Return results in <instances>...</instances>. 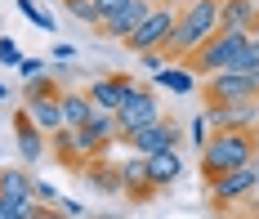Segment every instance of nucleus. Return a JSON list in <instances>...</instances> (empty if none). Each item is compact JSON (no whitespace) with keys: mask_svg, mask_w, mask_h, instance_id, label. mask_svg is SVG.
Returning a JSON list of instances; mask_svg holds the SVG:
<instances>
[{"mask_svg":"<svg viewBox=\"0 0 259 219\" xmlns=\"http://www.w3.org/2000/svg\"><path fill=\"white\" fill-rule=\"evenodd\" d=\"M219 5H224V0H183L179 5V23L170 31L165 50H156V54L165 58V63H183L201 40H210V36L219 31Z\"/></svg>","mask_w":259,"mask_h":219,"instance_id":"f257e3e1","label":"nucleus"},{"mask_svg":"<svg viewBox=\"0 0 259 219\" xmlns=\"http://www.w3.org/2000/svg\"><path fill=\"white\" fill-rule=\"evenodd\" d=\"M255 161H259V125L214 130V139H206V148H201V179H214L224 170L255 165Z\"/></svg>","mask_w":259,"mask_h":219,"instance_id":"f03ea898","label":"nucleus"},{"mask_svg":"<svg viewBox=\"0 0 259 219\" xmlns=\"http://www.w3.org/2000/svg\"><path fill=\"white\" fill-rule=\"evenodd\" d=\"M255 197H259V165H237V170H224V174L206 179V201L224 219L241 206H250Z\"/></svg>","mask_w":259,"mask_h":219,"instance_id":"7ed1b4c3","label":"nucleus"},{"mask_svg":"<svg viewBox=\"0 0 259 219\" xmlns=\"http://www.w3.org/2000/svg\"><path fill=\"white\" fill-rule=\"evenodd\" d=\"M246 40H250L246 31H224V27H219L210 40H201L192 54L183 58V67H188L192 76H214V72H228V67H233V58L241 54V45H246Z\"/></svg>","mask_w":259,"mask_h":219,"instance_id":"20e7f679","label":"nucleus"},{"mask_svg":"<svg viewBox=\"0 0 259 219\" xmlns=\"http://www.w3.org/2000/svg\"><path fill=\"white\" fill-rule=\"evenodd\" d=\"M179 5L183 0H156L152 14L134 27V36L130 40H121L130 54H152V50H165V40H170V31H175V23H179Z\"/></svg>","mask_w":259,"mask_h":219,"instance_id":"39448f33","label":"nucleus"},{"mask_svg":"<svg viewBox=\"0 0 259 219\" xmlns=\"http://www.w3.org/2000/svg\"><path fill=\"white\" fill-rule=\"evenodd\" d=\"M23 108L45 135H58V130H63V90H58L54 76H31V81H27Z\"/></svg>","mask_w":259,"mask_h":219,"instance_id":"423d86ee","label":"nucleus"},{"mask_svg":"<svg viewBox=\"0 0 259 219\" xmlns=\"http://www.w3.org/2000/svg\"><path fill=\"white\" fill-rule=\"evenodd\" d=\"M179 121L175 116H161V121H152V125H143V130H130V135H121L116 143H125V148H134V157H152V152H161V148H179Z\"/></svg>","mask_w":259,"mask_h":219,"instance_id":"0eeeda50","label":"nucleus"},{"mask_svg":"<svg viewBox=\"0 0 259 219\" xmlns=\"http://www.w3.org/2000/svg\"><path fill=\"white\" fill-rule=\"evenodd\" d=\"M152 121H161V103H156V94L143 81H134V94L125 99V108L116 112V139L130 135V130H143Z\"/></svg>","mask_w":259,"mask_h":219,"instance_id":"6e6552de","label":"nucleus"},{"mask_svg":"<svg viewBox=\"0 0 259 219\" xmlns=\"http://www.w3.org/2000/svg\"><path fill=\"white\" fill-rule=\"evenodd\" d=\"M201 99L210 103H241V99H255V85H250V76L246 72H214V76H206L201 81Z\"/></svg>","mask_w":259,"mask_h":219,"instance_id":"1a4fd4ad","label":"nucleus"},{"mask_svg":"<svg viewBox=\"0 0 259 219\" xmlns=\"http://www.w3.org/2000/svg\"><path fill=\"white\" fill-rule=\"evenodd\" d=\"M130 94H134V76H125V72H107V76H99V81L85 90V99L99 112H112V116L125 108Z\"/></svg>","mask_w":259,"mask_h":219,"instance_id":"9d476101","label":"nucleus"},{"mask_svg":"<svg viewBox=\"0 0 259 219\" xmlns=\"http://www.w3.org/2000/svg\"><path fill=\"white\" fill-rule=\"evenodd\" d=\"M206 125L214 130H246V125H259V99H241V103H210Z\"/></svg>","mask_w":259,"mask_h":219,"instance_id":"9b49d317","label":"nucleus"},{"mask_svg":"<svg viewBox=\"0 0 259 219\" xmlns=\"http://www.w3.org/2000/svg\"><path fill=\"white\" fill-rule=\"evenodd\" d=\"M143 170H148V184H152L156 192L175 188L183 179V157L179 148H161V152H152V157H143Z\"/></svg>","mask_w":259,"mask_h":219,"instance_id":"f8f14e48","label":"nucleus"},{"mask_svg":"<svg viewBox=\"0 0 259 219\" xmlns=\"http://www.w3.org/2000/svg\"><path fill=\"white\" fill-rule=\"evenodd\" d=\"M152 5H156V0H130L125 9L116 14V18H107V23H99L94 31H103L107 40H130V36H134V27H139V23H143V18L152 14Z\"/></svg>","mask_w":259,"mask_h":219,"instance_id":"ddd939ff","label":"nucleus"},{"mask_svg":"<svg viewBox=\"0 0 259 219\" xmlns=\"http://www.w3.org/2000/svg\"><path fill=\"white\" fill-rule=\"evenodd\" d=\"M14 139H18V152H23V161H40L45 157V148H50V135L27 116V108L14 112Z\"/></svg>","mask_w":259,"mask_h":219,"instance_id":"4468645a","label":"nucleus"},{"mask_svg":"<svg viewBox=\"0 0 259 219\" xmlns=\"http://www.w3.org/2000/svg\"><path fill=\"white\" fill-rule=\"evenodd\" d=\"M219 27L259 36V5L255 0H224V5H219Z\"/></svg>","mask_w":259,"mask_h":219,"instance_id":"2eb2a0df","label":"nucleus"},{"mask_svg":"<svg viewBox=\"0 0 259 219\" xmlns=\"http://www.w3.org/2000/svg\"><path fill=\"white\" fill-rule=\"evenodd\" d=\"M121 192L130 201H152L156 188L148 184V170H143V157H125L121 161Z\"/></svg>","mask_w":259,"mask_h":219,"instance_id":"dca6fc26","label":"nucleus"},{"mask_svg":"<svg viewBox=\"0 0 259 219\" xmlns=\"http://www.w3.org/2000/svg\"><path fill=\"white\" fill-rule=\"evenodd\" d=\"M80 130H85V139L94 143V152L103 157L107 148L116 143V116H112V112H99V108H94V112H90V121H85Z\"/></svg>","mask_w":259,"mask_h":219,"instance_id":"f3484780","label":"nucleus"},{"mask_svg":"<svg viewBox=\"0 0 259 219\" xmlns=\"http://www.w3.org/2000/svg\"><path fill=\"white\" fill-rule=\"evenodd\" d=\"M80 174L90 179V188H99V192H121V165H112L107 157L85 161V170H80Z\"/></svg>","mask_w":259,"mask_h":219,"instance_id":"a211bd4d","label":"nucleus"},{"mask_svg":"<svg viewBox=\"0 0 259 219\" xmlns=\"http://www.w3.org/2000/svg\"><path fill=\"white\" fill-rule=\"evenodd\" d=\"M90 112H94V103L85 99V90H63V125L67 130H80L90 121Z\"/></svg>","mask_w":259,"mask_h":219,"instance_id":"6ab92c4d","label":"nucleus"},{"mask_svg":"<svg viewBox=\"0 0 259 219\" xmlns=\"http://www.w3.org/2000/svg\"><path fill=\"white\" fill-rule=\"evenodd\" d=\"M31 188H36V179L27 170H0V197L23 201V197H31Z\"/></svg>","mask_w":259,"mask_h":219,"instance_id":"aec40b11","label":"nucleus"},{"mask_svg":"<svg viewBox=\"0 0 259 219\" xmlns=\"http://www.w3.org/2000/svg\"><path fill=\"white\" fill-rule=\"evenodd\" d=\"M161 85H165V90H175V94H188V90H197L192 72H188L183 63H165V67H161Z\"/></svg>","mask_w":259,"mask_h":219,"instance_id":"412c9836","label":"nucleus"},{"mask_svg":"<svg viewBox=\"0 0 259 219\" xmlns=\"http://www.w3.org/2000/svg\"><path fill=\"white\" fill-rule=\"evenodd\" d=\"M67 5V14L80 18V23H90V27H99V14H94V0H63Z\"/></svg>","mask_w":259,"mask_h":219,"instance_id":"4be33fe9","label":"nucleus"},{"mask_svg":"<svg viewBox=\"0 0 259 219\" xmlns=\"http://www.w3.org/2000/svg\"><path fill=\"white\" fill-rule=\"evenodd\" d=\"M18 9H23V18H31V23H36V27H45V31H54V18H50V14H45V9H36V5H31V0H18Z\"/></svg>","mask_w":259,"mask_h":219,"instance_id":"5701e85b","label":"nucleus"},{"mask_svg":"<svg viewBox=\"0 0 259 219\" xmlns=\"http://www.w3.org/2000/svg\"><path fill=\"white\" fill-rule=\"evenodd\" d=\"M125 5L130 0H94V14H99V23H107V18H116Z\"/></svg>","mask_w":259,"mask_h":219,"instance_id":"b1692460","label":"nucleus"},{"mask_svg":"<svg viewBox=\"0 0 259 219\" xmlns=\"http://www.w3.org/2000/svg\"><path fill=\"white\" fill-rule=\"evenodd\" d=\"M0 63H5V67H18V63H23V54H18L14 40H0Z\"/></svg>","mask_w":259,"mask_h":219,"instance_id":"393cba45","label":"nucleus"},{"mask_svg":"<svg viewBox=\"0 0 259 219\" xmlns=\"http://www.w3.org/2000/svg\"><path fill=\"white\" fill-rule=\"evenodd\" d=\"M18 67H23V76H27V81H31V76H40V72H45V63H40V58H23V63H18Z\"/></svg>","mask_w":259,"mask_h":219,"instance_id":"a878e982","label":"nucleus"},{"mask_svg":"<svg viewBox=\"0 0 259 219\" xmlns=\"http://www.w3.org/2000/svg\"><path fill=\"white\" fill-rule=\"evenodd\" d=\"M192 139H197V148H206V116H197V121H192Z\"/></svg>","mask_w":259,"mask_h":219,"instance_id":"bb28decb","label":"nucleus"},{"mask_svg":"<svg viewBox=\"0 0 259 219\" xmlns=\"http://www.w3.org/2000/svg\"><path fill=\"white\" fill-rule=\"evenodd\" d=\"M139 58H143V67H148V72H161V67H165V58L156 54V50H152V54H139Z\"/></svg>","mask_w":259,"mask_h":219,"instance_id":"cd10ccee","label":"nucleus"},{"mask_svg":"<svg viewBox=\"0 0 259 219\" xmlns=\"http://www.w3.org/2000/svg\"><path fill=\"white\" fill-rule=\"evenodd\" d=\"M0 219H18V210H14V201H9V197H0Z\"/></svg>","mask_w":259,"mask_h":219,"instance_id":"c85d7f7f","label":"nucleus"},{"mask_svg":"<svg viewBox=\"0 0 259 219\" xmlns=\"http://www.w3.org/2000/svg\"><path fill=\"white\" fill-rule=\"evenodd\" d=\"M246 76H250V85H255V99H259V63L250 67V72H246Z\"/></svg>","mask_w":259,"mask_h":219,"instance_id":"c756f323","label":"nucleus"},{"mask_svg":"<svg viewBox=\"0 0 259 219\" xmlns=\"http://www.w3.org/2000/svg\"><path fill=\"white\" fill-rule=\"evenodd\" d=\"M0 99H5V85H0Z\"/></svg>","mask_w":259,"mask_h":219,"instance_id":"7c9ffc66","label":"nucleus"}]
</instances>
